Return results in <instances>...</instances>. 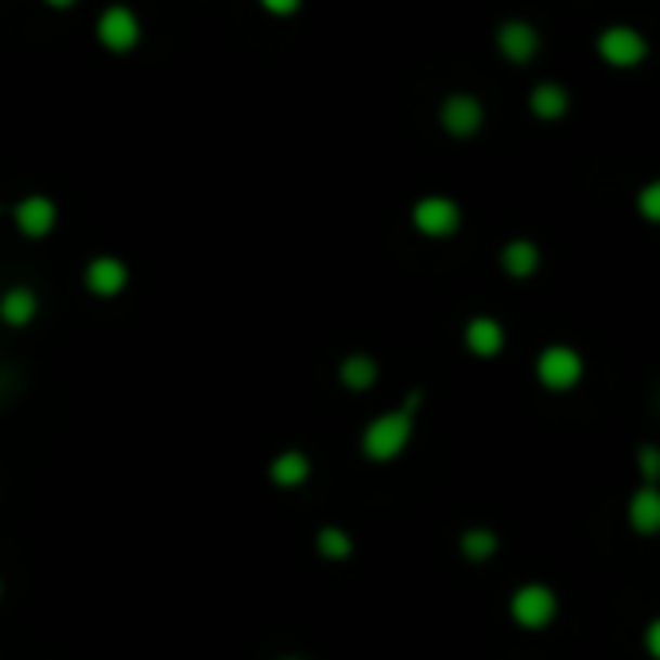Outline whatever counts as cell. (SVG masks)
<instances>
[{"label":"cell","instance_id":"7a4b0ae2","mask_svg":"<svg viewBox=\"0 0 660 660\" xmlns=\"http://www.w3.org/2000/svg\"><path fill=\"white\" fill-rule=\"evenodd\" d=\"M536 377L544 389L568 392L583 381V358H579L571 346H548V350L536 358Z\"/></svg>","mask_w":660,"mask_h":660},{"label":"cell","instance_id":"5bb4252c","mask_svg":"<svg viewBox=\"0 0 660 660\" xmlns=\"http://www.w3.org/2000/svg\"><path fill=\"white\" fill-rule=\"evenodd\" d=\"M502 264H505V272H509V276H517V280L532 276V272H536V264H540L536 245H532V242H509V245H505V253H502Z\"/></svg>","mask_w":660,"mask_h":660},{"label":"cell","instance_id":"52a82bcc","mask_svg":"<svg viewBox=\"0 0 660 660\" xmlns=\"http://www.w3.org/2000/svg\"><path fill=\"white\" fill-rule=\"evenodd\" d=\"M443 129L455 132V137H475L478 125H482V105L475 98H466V93H455V98H447L443 102Z\"/></svg>","mask_w":660,"mask_h":660},{"label":"cell","instance_id":"e0dca14e","mask_svg":"<svg viewBox=\"0 0 660 660\" xmlns=\"http://www.w3.org/2000/svg\"><path fill=\"white\" fill-rule=\"evenodd\" d=\"M493 552H497V536H493L490 529H470V532H463V556H466V559L482 564V559H490Z\"/></svg>","mask_w":660,"mask_h":660},{"label":"cell","instance_id":"7c38bea8","mask_svg":"<svg viewBox=\"0 0 660 660\" xmlns=\"http://www.w3.org/2000/svg\"><path fill=\"white\" fill-rule=\"evenodd\" d=\"M16 225L28 237H43L51 225H55V206H51V198H24V203L16 206Z\"/></svg>","mask_w":660,"mask_h":660},{"label":"cell","instance_id":"5b68a950","mask_svg":"<svg viewBox=\"0 0 660 660\" xmlns=\"http://www.w3.org/2000/svg\"><path fill=\"white\" fill-rule=\"evenodd\" d=\"M598 51H603L606 63L633 66L645 59V39L633 28H610V31H603V39H598Z\"/></svg>","mask_w":660,"mask_h":660},{"label":"cell","instance_id":"3957f363","mask_svg":"<svg viewBox=\"0 0 660 660\" xmlns=\"http://www.w3.org/2000/svg\"><path fill=\"white\" fill-rule=\"evenodd\" d=\"M509 610L513 618H517V625H525V630H544V625H552V618H556V591L544 583H529L513 595Z\"/></svg>","mask_w":660,"mask_h":660},{"label":"cell","instance_id":"277c9868","mask_svg":"<svg viewBox=\"0 0 660 660\" xmlns=\"http://www.w3.org/2000/svg\"><path fill=\"white\" fill-rule=\"evenodd\" d=\"M419 233H428V237H447V233L458 230V206L451 198H424L416 206V215H412Z\"/></svg>","mask_w":660,"mask_h":660},{"label":"cell","instance_id":"ac0fdd59","mask_svg":"<svg viewBox=\"0 0 660 660\" xmlns=\"http://www.w3.org/2000/svg\"><path fill=\"white\" fill-rule=\"evenodd\" d=\"M373 377H377V365L370 358H346L342 362V385H350V389H370Z\"/></svg>","mask_w":660,"mask_h":660},{"label":"cell","instance_id":"8992f818","mask_svg":"<svg viewBox=\"0 0 660 660\" xmlns=\"http://www.w3.org/2000/svg\"><path fill=\"white\" fill-rule=\"evenodd\" d=\"M98 36H102V43L109 51H132L140 39V24L129 9H109L102 16V24H98Z\"/></svg>","mask_w":660,"mask_h":660},{"label":"cell","instance_id":"ffe728a7","mask_svg":"<svg viewBox=\"0 0 660 660\" xmlns=\"http://www.w3.org/2000/svg\"><path fill=\"white\" fill-rule=\"evenodd\" d=\"M637 470H642V478L649 486L660 482V447H642L637 451Z\"/></svg>","mask_w":660,"mask_h":660},{"label":"cell","instance_id":"ba28073f","mask_svg":"<svg viewBox=\"0 0 660 660\" xmlns=\"http://www.w3.org/2000/svg\"><path fill=\"white\" fill-rule=\"evenodd\" d=\"M630 525L642 536H657L660 532V490L657 486H642L630 497Z\"/></svg>","mask_w":660,"mask_h":660},{"label":"cell","instance_id":"603a6c76","mask_svg":"<svg viewBox=\"0 0 660 660\" xmlns=\"http://www.w3.org/2000/svg\"><path fill=\"white\" fill-rule=\"evenodd\" d=\"M261 4L272 12V16H288V12L299 9V0H261Z\"/></svg>","mask_w":660,"mask_h":660},{"label":"cell","instance_id":"2e32d148","mask_svg":"<svg viewBox=\"0 0 660 660\" xmlns=\"http://www.w3.org/2000/svg\"><path fill=\"white\" fill-rule=\"evenodd\" d=\"M308 458L299 455V451H288V455H280L276 463H272V482L280 486H299L303 478H308Z\"/></svg>","mask_w":660,"mask_h":660},{"label":"cell","instance_id":"9a60e30c","mask_svg":"<svg viewBox=\"0 0 660 660\" xmlns=\"http://www.w3.org/2000/svg\"><path fill=\"white\" fill-rule=\"evenodd\" d=\"M532 113H536V117H544V121H556V117H564V113H568V93L559 90L556 82L536 86V93H532Z\"/></svg>","mask_w":660,"mask_h":660},{"label":"cell","instance_id":"d6986e66","mask_svg":"<svg viewBox=\"0 0 660 660\" xmlns=\"http://www.w3.org/2000/svg\"><path fill=\"white\" fill-rule=\"evenodd\" d=\"M350 536H346L342 529H323L319 532V552H323L326 559H346L350 556Z\"/></svg>","mask_w":660,"mask_h":660},{"label":"cell","instance_id":"8fae6325","mask_svg":"<svg viewBox=\"0 0 660 660\" xmlns=\"http://www.w3.org/2000/svg\"><path fill=\"white\" fill-rule=\"evenodd\" d=\"M125 280H129V272H125V264L117 261V257H98V261L86 269V284H90V292H98V296H117V292L125 288Z\"/></svg>","mask_w":660,"mask_h":660},{"label":"cell","instance_id":"9c48e42d","mask_svg":"<svg viewBox=\"0 0 660 660\" xmlns=\"http://www.w3.org/2000/svg\"><path fill=\"white\" fill-rule=\"evenodd\" d=\"M466 346H470V353H478V358H493V353H502L505 346V331L497 319L490 315H478L466 323Z\"/></svg>","mask_w":660,"mask_h":660},{"label":"cell","instance_id":"6da1fadb","mask_svg":"<svg viewBox=\"0 0 660 660\" xmlns=\"http://www.w3.org/2000/svg\"><path fill=\"white\" fill-rule=\"evenodd\" d=\"M416 404H419V392H412L404 409L373 419L370 428H365V455L377 458V463H385V458H397L412 439V412H416Z\"/></svg>","mask_w":660,"mask_h":660},{"label":"cell","instance_id":"30bf717a","mask_svg":"<svg viewBox=\"0 0 660 660\" xmlns=\"http://www.w3.org/2000/svg\"><path fill=\"white\" fill-rule=\"evenodd\" d=\"M497 43H502L505 59H513V63H529L532 55H536V31L525 24V20H509L502 31H497Z\"/></svg>","mask_w":660,"mask_h":660},{"label":"cell","instance_id":"cb8c5ba5","mask_svg":"<svg viewBox=\"0 0 660 660\" xmlns=\"http://www.w3.org/2000/svg\"><path fill=\"white\" fill-rule=\"evenodd\" d=\"M47 4H75V0H47Z\"/></svg>","mask_w":660,"mask_h":660},{"label":"cell","instance_id":"4fadbf2b","mask_svg":"<svg viewBox=\"0 0 660 660\" xmlns=\"http://www.w3.org/2000/svg\"><path fill=\"white\" fill-rule=\"evenodd\" d=\"M31 315H36V292L24 288V284L4 292V299H0V319H4V323L24 326L31 323Z\"/></svg>","mask_w":660,"mask_h":660},{"label":"cell","instance_id":"d4e9b609","mask_svg":"<svg viewBox=\"0 0 660 660\" xmlns=\"http://www.w3.org/2000/svg\"><path fill=\"white\" fill-rule=\"evenodd\" d=\"M288 660H299V657H288Z\"/></svg>","mask_w":660,"mask_h":660},{"label":"cell","instance_id":"44dd1931","mask_svg":"<svg viewBox=\"0 0 660 660\" xmlns=\"http://www.w3.org/2000/svg\"><path fill=\"white\" fill-rule=\"evenodd\" d=\"M637 210H642V218H649V222L660 225V179L657 183H649L642 195H637Z\"/></svg>","mask_w":660,"mask_h":660},{"label":"cell","instance_id":"7402d4cb","mask_svg":"<svg viewBox=\"0 0 660 660\" xmlns=\"http://www.w3.org/2000/svg\"><path fill=\"white\" fill-rule=\"evenodd\" d=\"M645 649H649V657L660 660V618H652L649 630H645Z\"/></svg>","mask_w":660,"mask_h":660}]
</instances>
